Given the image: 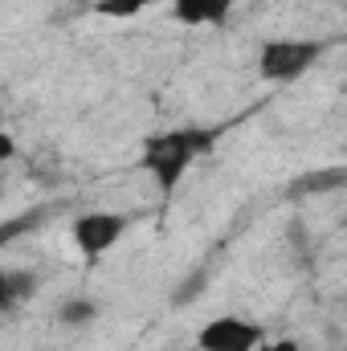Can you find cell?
Instances as JSON below:
<instances>
[{
    "label": "cell",
    "instance_id": "1",
    "mask_svg": "<svg viewBox=\"0 0 347 351\" xmlns=\"http://www.w3.org/2000/svg\"><path fill=\"white\" fill-rule=\"evenodd\" d=\"M217 127H172V131H160V135H147L143 147H139V168L156 180V188L164 196H172L180 188L184 172L213 152L217 143Z\"/></svg>",
    "mask_w": 347,
    "mask_h": 351
},
{
    "label": "cell",
    "instance_id": "2",
    "mask_svg": "<svg viewBox=\"0 0 347 351\" xmlns=\"http://www.w3.org/2000/svg\"><path fill=\"white\" fill-rule=\"evenodd\" d=\"M323 53H327L323 41H311V37H274V41H261L258 74L265 82L282 86V82H294V78L311 74Z\"/></svg>",
    "mask_w": 347,
    "mask_h": 351
},
{
    "label": "cell",
    "instance_id": "3",
    "mask_svg": "<svg viewBox=\"0 0 347 351\" xmlns=\"http://www.w3.org/2000/svg\"><path fill=\"white\" fill-rule=\"evenodd\" d=\"M131 229V213H110V208H90V213H78L70 221V241L74 250L82 254V262L94 265L102 262L119 241L123 233Z\"/></svg>",
    "mask_w": 347,
    "mask_h": 351
},
{
    "label": "cell",
    "instance_id": "4",
    "mask_svg": "<svg viewBox=\"0 0 347 351\" xmlns=\"http://www.w3.org/2000/svg\"><path fill=\"white\" fill-rule=\"evenodd\" d=\"M265 327L246 315H217L196 331V351H258Z\"/></svg>",
    "mask_w": 347,
    "mask_h": 351
},
{
    "label": "cell",
    "instance_id": "5",
    "mask_svg": "<svg viewBox=\"0 0 347 351\" xmlns=\"http://www.w3.org/2000/svg\"><path fill=\"white\" fill-rule=\"evenodd\" d=\"M237 0H172V16L180 25H221Z\"/></svg>",
    "mask_w": 347,
    "mask_h": 351
},
{
    "label": "cell",
    "instance_id": "6",
    "mask_svg": "<svg viewBox=\"0 0 347 351\" xmlns=\"http://www.w3.org/2000/svg\"><path fill=\"white\" fill-rule=\"evenodd\" d=\"M156 4H172V0H94V12L98 16H115V21H127V16H139Z\"/></svg>",
    "mask_w": 347,
    "mask_h": 351
},
{
    "label": "cell",
    "instance_id": "7",
    "mask_svg": "<svg viewBox=\"0 0 347 351\" xmlns=\"http://www.w3.org/2000/svg\"><path fill=\"white\" fill-rule=\"evenodd\" d=\"M94 319H98V302L94 298H70V302L58 306V323L62 327H86Z\"/></svg>",
    "mask_w": 347,
    "mask_h": 351
},
{
    "label": "cell",
    "instance_id": "8",
    "mask_svg": "<svg viewBox=\"0 0 347 351\" xmlns=\"http://www.w3.org/2000/svg\"><path fill=\"white\" fill-rule=\"evenodd\" d=\"M25 294H33V278H25L21 269L4 274V286H0V302H4L8 311H16V302H21Z\"/></svg>",
    "mask_w": 347,
    "mask_h": 351
},
{
    "label": "cell",
    "instance_id": "9",
    "mask_svg": "<svg viewBox=\"0 0 347 351\" xmlns=\"http://www.w3.org/2000/svg\"><path fill=\"white\" fill-rule=\"evenodd\" d=\"M258 351H311V348H302V343H294V339H278V343H261Z\"/></svg>",
    "mask_w": 347,
    "mask_h": 351
},
{
    "label": "cell",
    "instance_id": "10",
    "mask_svg": "<svg viewBox=\"0 0 347 351\" xmlns=\"http://www.w3.org/2000/svg\"><path fill=\"white\" fill-rule=\"evenodd\" d=\"M0 156H4V160H12V139H8V135L0 139Z\"/></svg>",
    "mask_w": 347,
    "mask_h": 351
}]
</instances>
